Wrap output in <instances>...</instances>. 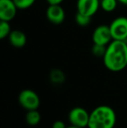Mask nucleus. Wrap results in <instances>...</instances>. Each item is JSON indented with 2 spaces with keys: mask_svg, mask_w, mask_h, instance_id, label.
<instances>
[{
  "mask_svg": "<svg viewBox=\"0 0 127 128\" xmlns=\"http://www.w3.org/2000/svg\"><path fill=\"white\" fill-rule=\"evenodd\" d=\"M25 121L29 126H35L41 121V114L37 110H30L25 114Z\"/></svg>",
  "mask_w": 127,
  "mask_h": 128,
  "instance_id": "f8f14e48",
  "label": "nucleus"
},
{
  "mask_svg": "<svg viewBox=\"0 0 127 128\" xmlns=\"http://www.w3.org/2000/svg\"><path fill=\"white\" fill-rule=\"evenodd\" d=\"M75 22L79 26L86 27L91 24V22H92V17L84 15V14H81L77 12L76 15H75Z\"/></svg>",
  "mask_w": 127,
  "mask_h": 128,
  "instance_id": "4468645a",
  "label": "nucleus"
},
{
  "mask_svg": "<svg viewBox=\"0 0 127 128\" xmlns=\"http://www.w3.org/2000/svg\"><path fill=\"white\" fill-rule=\"evenodd\" d=\"M17 101L26 111L37 110L40 106V98L38 94L31 89H24L21 91L18 94Z\"/></svg>",
  "mask_w": 127,
  "mask_h": 128,
  "instance_id": "7ed1b4c3",
  "label": "nucleus"
},
{
  "mask_svg": "<svg viewBox=\"0 0 127 128\" xmlns=\"http://www.w3.org/2000/svg\"><path fill=\"white\" fill-rule=\"evenodd\" d=\"M65 74L62 70L58 69V68H54V69L51 70L49 73V79L51 83L56 86H59L64 83L65 81Z\"/></svg>",
  "mask_w": 127,
  "mask_h": 128,
  "instance_id": "9b49d317",
  "label": "nucleus"
},
{
  "mask_svg": "<svg viewBox=\"0 0 127 128\" xmlns=\"http://www.w3.org/2000/svg\"><path fill=\"white\" fill-rule=\"evenodd\" d=\"M11 32V27L10 22L0 20V39H4L9 37Z\"/></svg>",
  "mask_w": 127,
  "mask_h": 128,
  "instance_id": "2eb2a0df",
  "label": "nucleus"
},
{
  "mask_svg": "<svg viewBox=\"0 0 127 128\" xmlns=\"http://www.w3.org/2000/svg\"><path fill=\"white\" fill-rule=\"evenodd\" d=\"M110 30L113 40L127 41V18L118 17L110 24Z\"/></svg>",
  "mask_w": 127,
  "mask_h": 128,
  "instance_id": "39448f33",
  "label": "nucleus"
},
{
  "mask_svg": "<svg viewBox=\"0 0 127 128\" xmlns=\"http://www.w3.org/2000/svg\"><path fill=\"white\" fill-rule=\"evenodd\" d=\"M48 4H61L64 0H45Z\"/></svg>",
  "mask_w": 127,
  "mask_h": 128,
  "instance_id": "6ab92c4d",
  "label": "nucleus"
},
{
  "mask_svg": "<svg viewBox=\"0 0 127 128\" xmlns=\"http://www.w3.org/2000/svg\"><path fill=\"white\" fill-rule=\"evenodd\" d=\"M117 115L112 107L105 104L98 106L90 113L88 128H114Z\"/></svg>",
  "mask_w": 127,
  "mask_h": 128,
  "instance_id": "f03ea898",
  "label": "nucleus"
},
{
  "mask_svg": "<svg viewBox=\"0 0 127 128\" xmlns=\"http://www.w3.org/2000/svg\"><path fill=\"white\" fill-rule=\"evenodd\" d=\"M66 127H67V126L62 120H56V121H54L52 124V126H51V128H66Z\"/></svg>",
  "mask_w": 127,
  "mask_h": 128,
  "instance_id": "a211bd4d",
  "label": "nucleus"
},
{
  "mask_svg": "<svg viewBox=\"0 0 127 128\" xmlns=\"http://www.w3.org/2000/svg\"><path fill=\"white\" fill-rule=\"evenodd\" d=\"M112 39V32L110 30V26L106 24H100L94 29L92 32V42L96 44L107 46L110 44Z\"/></svg>",
  "mask_w": 127,
  "mask_h": 128,
  "instance_id": "423d86ee",
  "label": "nucleus"
},
{
  "mask_svg": "<svg viewBox=\"0 0 127 128\" xmlns=\"http://www.w3.org/2000/svg\"><path fill=\"white\" fill-rule=\"evenodd\" d=\"M89 120H90V113L84 107L80 106L72 108L68 114V120L70 122V125L76 126L81 128L88 127Z\"/></svg>",
  "mask_w": 127,
  "mask_h": 128,
  "instance_id": "20e7f679",
  "label": "nucleus"
},
{
  "mask_svg": "<svg viewBox=\"0 0 127 128\" xmlns=\"http://www.w3.org/2000/svg\"><path fill=\"white\" fill-rule=\"evenodd\" d=\"M18 10L13 0H0V20L10 22Z\"/></svg>",
  "mask_w": 127,
  "mask_h": 128,
  "instance_id": "1a4fd4ad",
  "label": "nucleus"
},
{
  "mask_svg": "<svg viewBox=\"0 0 127 128\" xmlns=\"http://www.w3.org/2000/svg\"><path fill=\"white\" fill-rule=\"evenodd\" d=\"M118 0H100V9L105 12H112L117 9Z\"/></svg>",
  "mask_w": 127,
  "mask_h": 128,
  "instance_id": "ddd939ff",
  "label": "nucleus"
},
{
  "mask_svg": "<svg viewBox=\"0 0 127 128\" xmlns=\"http://www.w3.org/2000/svg\"><path fill=\"white\" fill-rule=\"evenodd\" d=\"M66 128H81V127H78V126H73V125H70L69 126H67Z\"/></svg>",
  "mask_w": 127,
  "mask_h": 128,
  "instance_id": "412c9836",
  "label": "nucleus"
},
{
  "mask_svg": "<svg viewBox=\"0 0 127 128\" xmlns=\"http://www.w3.org/2000/svg\"><path fill=\"white\" fill-rule=\"evenodd\" d=\"M103 62L105 68L119 72L127 67V41L112 40L106 46Z\"/></svg>",
  "mask_w": 127,
  "mask_h": 128,
  "instance_id": "f257e3e1",
  "label": "nucleus"
},
{
  "mask_svg": "<svg viewBox=\"0 0 127 128\" xmlns=\"http://www.w3.org/2000/svg\"><path fill=\"white\" fill-rule=\"evenodd\" d=\"M77 12L93 17L100 9V0H77Z\"/></svg>",
  "mask_w": 127,
  "mask_h": 128,
  "instance_id": "6e6552de",
  "label": "nucleus"
},
{
  "mask_svg": "<svg viewBox=\"0 0 127 128\" xmlns=\"http://www.w3.org/2000/svg\"><path fill=\"white\" fill-rule=\"evenodd\" d=\"M65 10L61 4H49L45 10L47 20L56 26L63 24L65 20Z\"/></svg>",
  "mask_w": 127,
  "mask_h": 128,
  "instance_id": "0eeeda50",
  "label": "nucleus"
},
{
  "mask_svg": "<svg viewBox=\"0 0 127 128\" xmlns=\"http://www.w3.org/2000/svg\"><path fill=\"white\" fill-rule=\"evenodd\" d=\"M118 1H119V3L121 4L127 6V0H118Z\"/></svg>",
  "mask_w": 127,
  "mask_h": 128,
  "instance_id": "aec40b11",
  "label": "nucleus"
},
{
  "mask_svg": "<svg viewBox=\"0 0 127 128\" xmlns=\"http://www.w3.org/2000/svg\"><path fill=\"white\" fill-rule=\"evenodd\" d=\"M17 9L21 10H25L34 5L37 0H13Z\"/></svg>",
  "mask_w": 127,
  "mask_h": 128,
  "instance_id": "dca6fc26",
  "label": "nucleus"
},
{
  "mask_svg": "<svg viewBox=\"0 0 127 128\" xmlns=\"http://www.w3.org/2000/svg\"><path fill=\"white\" fill-rule=\"evenodd\" d=\"M10 46L15 48H23L27 43V37L25 33L20 30H13L8 37Z\"/></svg>",
  "mask_w": 127,
  "mask_h": 128,
  "instance_id": "9d476101",
  "label": "nucleus"
},
{
  "mask_svg": "<svg viewBox=\"0 0 127 128\" xmlns=\"http://www.w3.org/2000/svg\"><path fill=\"white\" fill-rule=\"evenodd\" d=\"M105 51H106V46H101V44H93V46L92 48V52L97 58H103L105 56Z\"/></svg>",
  "mask_w": 127,
  "mask_h": 128,
  "instance_id": "f3484780",
  "label": "nucleus"
}]
</instances>
